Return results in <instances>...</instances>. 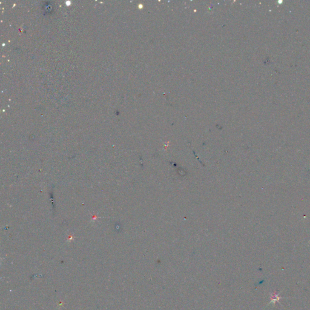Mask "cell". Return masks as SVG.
Returning <instances> with one entry per match:
<instances>
[{
	"mask_svg": "<svg viewBox=\"0 0 310 310\" xmlns=\"http://www.w3.org/2000/svg\"><path fill=\"white\" fill-rule=\"evenodd\" d=\"M280 299V298L278 296V294H277V293H274L273 294H271V300L270 302V303H275L277 301H279V300Z\"/></svg>",
	"mask_w": 310,
	"mask_h": 310,
	"instance_id": "cell-1",
	"label": "cell"
}]
</instances>
